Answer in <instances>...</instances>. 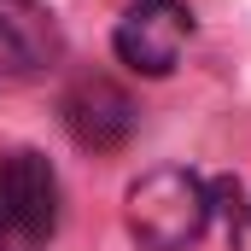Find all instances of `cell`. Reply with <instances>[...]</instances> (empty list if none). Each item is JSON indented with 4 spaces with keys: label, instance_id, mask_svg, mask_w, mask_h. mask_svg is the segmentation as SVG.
<instances>
[{
    "label": "cell",
    "instance_id": "4",
    "mask_svg": "<svg viewBox=\"0 0 251 251\" xmlns=\"http://www.w3.org/2000/svg\"><path fill=\"white\" fill-rule=\"evenodd\" d=\"M59 111H64V128H70V140L82 152H117L134 134V123H140V105L128 100L111 76H82L64 94Z\"/></svg>",
    "mask_w": 251,
    "mask_h": 251
},
{
    "label": "cell",
    "instance_id": "1",
    "mask_svg": "<svg viewBox=\"0 0 251 251\" xmlns=\"http://www.w3.org/2000/svg\"><path fill=\"white\" fill-rule=\"evenodd\" d=\"M123 216H128V234L140 251H187L204 222H210V204H204V181L193 170H146L123 199Z\"/></svg>",
    "mask_w": 251,
    "mask_h": 251
},
{
    "label": "cell",
    "instance_id": "2",
    "mask_svg": "<svg viewBox=\"0 0 251 251\" xmlns=\"http://www.w3.org/2000/svg\"><path fill=\"white\" fill-rule=\"evenodd\" d=\"M59 234V176L41 152H0V251H47Z\"/></svg>",
    "mask_w": 251,
    "mask_h": 251
},
{
    "label": "cell",
    "instance_id": "5",
    "mask_svg": "<svg viewBox=\"0 0 251 251\" xmlns=\"http://www.w3.org/2000/svg\"><path fill=\"white\" fill-rule=\"evenodd\" d=\"M64 35L53 24V12L29 6V0H0V64L18 76H35L47 64H59Z\"/></svg>",
    "mask_w": 251,
    "mask_h": 251
},
{
    "label": "cell",
    "instance_id": "3",
    "mask_svg": "<svg viewBox=\"0 0 251 251\" xmlns=\"http://www.w3.org/2000/svg\"><path fill=\"white\" fill-rule=\"evenodd\" d=\"M187 35H193V12L181 0H134L111 29V47L134 76H170L187 53Z\"/></svg>",
    "mask_w": 251,
    "mask_h": 251
}]
</instances>
